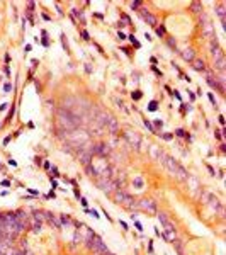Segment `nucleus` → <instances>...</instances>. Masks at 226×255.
I'll return each mask as SVG.
<instances>
[{"instance_id":"obj_1","label":"nucleus","mask_w":226,"mask_h":255,"mask_svg":"<svg viewBox=\"0 0 226 255\" xmlns=\"http://www.w3.org/2000/svg\"><path fill=\"white\" fill-rule=\"evenodd\" d=\"M58 121H60V124L65 128V131H73V129H77V128L80 126V123H82V121H80V116L73 114V112L68 109L58 111Z\"/></svg>"},{"instance_id":"obj_2","label":"nucleus","mask_w":226,"mask_h":255,"mask_svg":"<svg viewBox=\"0 0 226 255\" xmlns=\"http://www.w3.org/2000/svg\"><path fill=\"white\" fill-rule=\"evenodd\" d=\"M162 162H163V165L172 172V175H175L178 180H187V179H189V175H187V172H185V168L182 165H178L172 157L163 155V157H162Z\"/></svg>"},{"instance_id":"obj_3","label":"nucleus","mask_w":226,"mask_h":255,"mask_svg":"<svg viewBox=\"0 0 226 255\" xmlns=\"http://www.w3.org/2000/svg\"><path fill=\"white\" fill-rule=\"evenodd\" d=\"M87 247L94 252L95 255H100V254H107L109 250H107V247H105V243H104V240L100 238V236H92L89 241H87Z\"/></svg>"},{"instance_id":"obj_4","label":"nucleus","mask_w":226,"mask_h":255,"mask_svg":"<svg viewBox=\"0 0 226 255\" xmlns=\"http://www.w3.org/2000/svg\"><path fill=\"white\" fill-rule=\"evenodd\" d=\"M97 186L100 187V191H104L105 194H112L116 192L117 182L110 180V177H97Z\"/></svg>"},{"instance_id":"obj_5","label":"nucleus","mask_w":226,"mask_h":255,"mask_svg":"<svg viewBox=\"0 0 226 255\" xmlns=\"http://www.w3.org/2000/svg\"><path fill=\"white\" fill-rule=\"evenodd\" d=\"M206 80H207V83H209V87L211 89H216V90H219L221 94L225 92V78L223 77H219V78H216V77H212V75H206Z\"/></svg>"},{"instance_id":"obj_6","label":"nucleus","mask_w":226,"mask_h":255,"mask_svg":"<svg viewBox=\"0 0 226 255\" xmlns=\"http://www.w3.org/2000/svg\"><path fill=\"white\" fill-rule=\"evenodd\" d=\"M124 138H126V141H128L131 146H134L136 150H139V146H141V136H139L136 131L128 129V131L124 133Z\"/></svg>"},{"instance_id":"obj_7","label":"nucleus","mask_w":226,"mask_h":255,"mask_svg":"<svg viewBox=\"0 0 226 255\" xmlns=\"http://www.w3.org/2000/svg\"><path fill=\"white\" fill-rule=\"evenodd\" d=\"M138 207H141V209H144V211H148V213L155 214L157 213V202L153 199H143L138 202Z\"/></svg>"},{"instance_id":"obj_8","label":"nucleus","mask_w":226,"mask_h":255,"mask_svg":"<svg viewBox=\"0 0 226 255\" xmlns=\"http://www.w3.org/2000/svg\"><path fill=\"white\" fill-rule=\"evenodd\" d=\"M77 155H78V160H80L85 167L90 165V160H92V150H87V148H83V146H82V148L78 150Z\"/></svg>"},{"instance_id":"obj_9","label":"nucleus","mask_w":226,"mask_h":255,"mask_svg":"<svg viewBox=\"0 0 226 255\" xmlns=\"http://www.w3.org/2000/svg\"><path fill=\"white\" fill-rule=\"evenodd\" d=\"M109 152H110V148L105 143H97V145L92 146V153H95L99 157H105V155H109Z\"/></svg>"},{"instance_id":"obj_10","label":"nucleus","mask_w":226,"mask_h":255,"mask_svg":"<svg viewBox=\"0 0 226 255\" xmlns=\"http://www.w3.org/2000/svg\"><path fill=\"white\" fill-rule=\"evenodd\" d=\"M114 197H116L117 202H121V204H126V206H128L131 201H133L129 194H126L124 191H116V192H114Z\"/></svg>"},{"instance_id":"obj_11","label":"nucleus","mask_w":226,"mask_h":255,"mask_svg":"<svg viewBox=\"0 0 226 255\" xmlns=\"http://www.w3.org/2000/svg\"><path fill=\"white\" fill-rule=\"evenodd\" d=\"M139 17H141L146 24H150V26H157V17H155L153 14H150L148 10H139Z\"/></svg>"},{"instance_id":"obj_12","label":"nucleus","mask_w":226,"mask_h":255,"mask_svg":"<svg viewBox=\"0 0 226 255\" xmlns=\"http://www.w3.org/2000/svg\"><path fill=\"white\" fill-rule=\"evenodd\" d=\"M182 58H184L185 61H191L192 63L194 60H196V51H194L192 48H185L184 51H182Z\"/></svg>"},{"instance_id":"obj_13","label":"nucleus","mask_w":226,"mask_h":255,"mask_svg":"<svg viewBox=\"0 0 226 255\" xmlns=\"http://www.w3.org/2000/svg\"><path fill=\"white\" fill-rule=\"evenodd\" d=\"M107 129H109L112 134H116L117 131H119V123H117V119L116 117H110L109 119V123H107V126H105Z\"/></svg>"},{"instance_id":"obj_14","label":"nucleus","mask_w":226,"mask_h":255,"mask_svg":"<svg viewBox=\"0 0 226 255\" xmlns=\"http://www.w3.org/2000/svg\"><path fill=\"white\" fill-rule=\"evenodd\" d=\"M202 34H204L206 38H216V36H214V27H212L209 22L202 24Z\"/></svg>"},{"instance_id":"obj_15","label":"nucleus","mask_w":226,"mask_h":255,"mask_svg":"<svg viewBox=\"0 0 226 255\" xmlns=\"http://www.w3.org/2000/svg\"><path fill=\"white\" fill-rule=\"evenodd\" d=\"M211 55H212V58H214V60H218V58H221V56H223L221 49H219V46L216 44V39L211 43Z\"/></svg>"},{"instance_id":"obj_16","label":"nucleus","mask_w":226,"mask_h":255,"mask_svg":"<svg viewBox=\"0 0 226 255\" xmlns=\"http://www.w3.org/2000/svg\"><path fill=\"white\" fill-rule=\"evenodd\" d=\"M192 66H194V70H197V72H204L206 63H204V60H194V61H192Z\"/></svg>"},{"instance_id":"obj_17","label":"nucleus","mask_w":226,"mask_h":255,"mask_svg":"<svg viewBox=\"0 0 226 255\" xmlns=\"http://www.w3.org/2000/svg\"><path fill=\"white\" fill-rule=\"evenodd\" d=\"M214 68L219 70V72H223V70H225V56H221V58H218V60H214Z\"/></svg>"},{"instance_id":"obj_18","label":"nucleus","mask_w":226,"mask_h":255,"mask_svg":"<svg viewBox=\"0 0 226 255\" xmlns=\"http://www.w3.org/2000/svg\"><path fill=\"white\" fill-rule=\"evenodd\" d=\"M216 14L221 17V24H223V27H225V24H226V19H225V7L221 5V7H218L216 9Z\"/></svg>"},{"instance_id":"obj_19","label":"nucleus","mask_w":226,"mask_h":255,"mask_svg":"<svg viewBox=\"0 0 226 255\" xmlns=\"http://www.w3.org/2000/svg\"><path fill=\"white\" fill-rule=\"evenodd\" d=\"M160 153H162V152H160V150H158V148H157L155 145H153V146L150 148V155H151V157H153L155 160H158V158H160Z\"/></svg>"},{"instance_id":"obj_20","label":"nucleus","mask_w":226,"mask_h":255,"mask_svg":"<svg viewBox=\"0 0 226 255\" xmlns=\"http://www.w3.org/2000/svg\"><path fill=\"white\" fill-rule=\"evenodd\" d=\"M85 168H87V173H89L90 177H95V179L99 177V175H97V170L94 168V165H87Z\"/></svg>"},{"instance_id":"obj_21","label":"nucleus","mask_w":226,"mask_h":255,"mask_svg":"<svg viewBox=\"0 0 226 255\" xmlns=\"http://www.w3.org/2000/svg\"><path fill=\"white\" fill-rule=\"evenodd\" d=\"M133 184H134V187H136V189H143V186H144V182H143V179H141V177H136V179L133 180Z\"/></svg>"},{"instance_id":"obj_22","label":"nucleus","mask_w":226,"mask_h":255,"mask_svg":"<svg viewBox=\"0 0 226 255\" xmlns=\"http://www.w3.org/2000/svg\"><path fill=\"white\" fill-rule=\"evenodd\" d=\"M46 218H48V221H49V223H53V225H55L56 228H60V221H58V220H55V218H53V214L46 213Z\"/></svg>"},{"instance_id":"obj_23","label":"nucleus","mask_w":226,"mask_h":255,"mask_svg":"<svg viewBox=\"0 0 226 255\" xmlns=\"http://www.w3.org/2000/svg\"><path fill=\"white\" fill-rule=\"evenodd\" d=\"M32 231H34V233L41 231V221H36L34 220V223H32Z\"/></svg>"},{"instance_id":"obj_24","label":"nucleus","mask_w":226,"mask_h":255,"mask_svg":"<svg viewBox=\"0 0 226 255\" xmlns=\"http://www.w3.org/2000/svg\"><path fill=\"white\" fill-rule=\"evenodd\" d=\"M192 10H194V12H201V10H202V5H201L199 2H194V4H192Z\"/></svg>"},{"instance_id":"obj_25","label":"nucleus","mask_w":226,"mask_h":255,"mask_svg":"<svg viewBox=\"0 0 226 255\" xmlns=\"http://www.w3.org/2000/svg\"><path fill=\"white\" fill-rule=\"evenodd\" d=\"M73 14H75V15H77V17H78V19H80L82 22H85V17H83L82 10H77V9H73Z\"/></svg>"},{"instance_id":"obj_26","label":"nucleus","mask_w":226,"mask_h":255,"mask_svg":"<svg viewBox=\"0 0 226 255\" xmlns=\"http://www.w3.org/2000/svg\"><path fill=\"white\" fill-rule=\"evenodd\" d=\"M82 240H83V238H82V235H80V233H75V235H73V241H75V243H80Z\"/></svg>"},{"instance_id":"obj_27","label":"nucleus","mask_w":226,"mask_h":255,"mask_svg":"<svg viewBox=\"0 0 226 255\" xmlns=\"http://www.w3.org/2000/svg\"><path fill=\"white\" fill-rule=\"evenodd\" d=\"M158 109V104L153 100V102H150V105H148V111H157Z\"/></svg>"},{"instance_id":"obj_28","label":"nucleus","mask_w":226,"mask_h":255,"mask_svg":"<svg viewBox=\"0 0 226 255\" xmlns=\"http://www.w3.org/2000/svg\"><path fill=\"white\" fill-rule=\"evenodd\" d=\"M163 34H165V27H163V26H160V27H157V36H160V38H162Z\"/></svg>"},{"instance_id":"obj_29","label":"nucleus","mask_w":226,"mask_h":255,"mask_svg":"<svg viewBox=\"0 0 226 255\" xmlns=\"http://www.w3.org/2000/svg\"><path fill=\"white\" fill-rule=\"evenodd\" d=\"M61 223H63V225H70L71 221H70V218L66 216V214H63V216H61Z\"/></svg>"},{"instance_id":"obj_30","label":"nucleus","mask_w":226,"mask_h":255,"mask_svg":"<svg viewBox=\"0 0 226 255\" xmlns=\"http://www.w3.org/2000/svg\"><path fill=\"white\" fill-rule=\"evenodd\" d=\"M129 39H131V43H133V44H134V46H136V48H139V46H141V44H139V43H138L136 39H134V36H133V34L129 36Z\"/></svg>"},{"instance_id":"obj_31","label":"nucleus","mask_w":226,"mask_h":255,"mask_svg":"<svg viewBox=\"0 0 226 255\" xmlns=\"http://www.w3.org/2000/svg\"><path fill=\"white\" fill-rule=\"evenodd\" d=\"M10 90H12V83H5V85H4V92H10Z\"/></svg>"},{"instance_id":"obj_32","label":"nucleus","mask_w":226,"mask_h":255,"mask_svg":"<svg viewBox=\"0 0 226 255\" xmlns=\"http://www.w3.org/2000/svg\"><path fill=\"white\" fill-rule=\"evenodd\" d=\"M87 213H89V214H92V216H94V218H99V216H100V214L97 213L95 209H89V211H87Z\"/></svg>"},{"instance_id":"obj_33","label":"nucleus","mask_w":226,"mask_h":255,"mask_svg":"<svg viewBox=\"0 0 226 255\" xmlns=\"http://www.w3.org/2000/svg\"><path fill=\"white\" fill-rule=\"evenodd\" d=\"M131 7H133V9H139V7H141V2H131Z\"/></svg>"},{"instance_id":"obj_34","label":"nucleus","mask_w":226,"mask_h":255,"mask_svg":"<svg viewBox=\"0 0 226 255\" xmlns=\"http://www.w3.org/2000/svg\"><path fill=\"white\" fill-rule=\"evenodd\" d=\"M61 41H63V46H65V51H68V44H66V38H65V34L61 36Z\"/></svg>"},{"instance_id":"obj_35","label":"nucleus","mask_w":226,"mask_h":255,"mask_svg":"<svg viewBox=\"0 0 226 255\" xmlns=\"http://www.w3.org/2000/svg\"><path fill=\"white\" fill-rule=\"evenodd\" d=\"M117 39H119V41H123V39H126V34L119 31V33H117Z\"/></svg>"},{"instance_id":"obj_36","label":"nucleus","mask_w":226,"mask_h":255,"mask_svg":"<svg viewBox=\"0 0 226 255\" xmlns=\"http://www.w3.org/2000/svg\"><path fill=\"white\" fill-rule=\"evenodd\" d=\"M133 99H134V100H138V99H141V94H139V90H136V92L133 94Z\"/></svg>"},{"instance_id":"obj_37","label":"nucleus","mask_w":226,"mask_h":255,"mask_svg":"<svg viewBox=\"0 0 226 255\" xmlns=\"http://www.w3.org/2000/svg\"><path fill=\"white\" fill-rule=\"evenodd\" d=\"M144 126H146V128H148L150 131H155V129H153V126H151V123H148L146 119H144Z\"/></svg>"},{"instance_id":"obj_38","label":"nucleus","mask_w":226,"mask_h":255,"mask_svg":"<svg viewBox=\"0 0 226 255\" xmlns=\"http://www.w3.org/2000/svg\"><path fill=\"white\" fill-rule=\"evenodd\" d=\"M82 38H83V39H87V41L90 39V36H89V33H87V31H82Z\"/></svg>"},{"instance_id":"obj_39","label":"nucleus","mask_w":226,"mask_h":255,"mask_svg":"<svg viewBox=\"0 0 226 255\" xmlns=\"http://www.w3.org/2000/svg\"><path fill=\"white\" fill-rule=\"evenodd\" d=\"M207 97H209V100H211V102L214 104V105L218 104V102H216V99H214V95H212V94H207Z\"/></svg>"},{"instance_id":"obj_40","label":"nucleus","mask_w":226,"mask_h":255,"mask_svg":"<svg viewBox=\"0 0 226 255\" xmlns=\"http://www.w3.org/2000/svg\"><path fill=\"white\" fill-rule=\"evenodd\" d=\"M155 126H157V128H162V126H163V121L157 119V121H155Z\"/></svg>"},{"instance_id":"obj_41","label":"nucleus","mask_w":226,"mask_h":255,"mask_svg":"<svg viewBox=\"0 0 226 255\" xmlns=\"http://www.w3.org/2000/svg\"><path fill=\"white\" fill-rule=\"evenodd\" d=\"M160 136H162V138H163V139H172V138H173L172 134H160Z\"/></svg>"},{"instance_id":"obj_42","label":"nucleus","mask_w":226,"mask_h":255,"mask_svg":"<svg viewBox=\"0 0 226 255\" xmlns=\"http://www.w3.org/2000/svg\"><path fill=\"white\" fill-rule=\"evenodd\" d=\"M175 133H177L178 136H185V131H184V129H177Z\"/></svg>"},{"instance_id":"obj_43","label":"nucleus","mask_w":226,"mask_h":255,"mask_svg":"<svg viewBox=\"0 0 226 255\" xmlns=\"http://www.w3.org/2000/svg\"><path fill=\"white\" fill-rule=\"evenodd\" d=\"M134 226H136L139 231H143V226H141V223H138V221H136V223H134Z\"/></svg>"},{"instance_id":"obj_44","label":"nucleus","mask_w":226,"mask_h":255,"mask_svg":"<svg viewBox=\"0 0 226 255\" xmlns=\"http://www.w3.org/2000/svg\"><path fill=\"white\" fill-rule=\"evenodd\" d=\"M7 105H9V104H2V105H0V111H5V109H7Z\"/></svg>"},{"instance_id":"obj_45","label":"nucleus","mask_w":226,"mask_h":255,"mask_svg":"<svg viewBox=\"0 0 226 255\" xmlns=\"http://www.w3.org/2000/svg\"><path fill=\"white\" fill-rule=\"evenodd\" d=\"M119 223H121V226H123L124 230H128V225H126V223H124V221H119Z\"/></svg>"},{"instance_id":"obj_46","label":"nucleus","mask_w":226,"mask_h":255,"mask_svg":"<svg viewBox=\"0 0 226 255\" xmlns=\"http://www.w3.org/2000/svg\"><path fill=\"white\" fill-rule=\"evenodd\" d=\"M168 44H170L172 48H175V41H173V39H170V41H168Z\"/></svg>"},{"instance_id":"obj_47","label":"nucleus","mask_w":226,"mask_h":255,"mask_svg":"<svg viewBox=\"0 0 226 255\" xmlns=\"http://www.w3.org/2000/svg\"><path fill=\"white\" fill-rule=\"evenodd\" d=\"M85 70H87V72H89V73H90V72H92V68H90V65H89V63H87V65H85Z\"/></svg>"}]
</instances>
